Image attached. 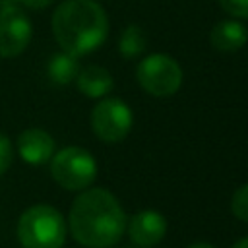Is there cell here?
Returning <instances> with one entry per match:
<instances>
[{
	"mask_svg": "<svg viewBox=\"0 0 248 248\" xmlns=\"http://www.w3.org/2000/svg\"><path fill=\"white\" fill-rule=\"evenodd\" d=\"M126 213L112 192L85 188L72 202L68 229L76 242L87 248H110L126 231Z\"/></svg>",
	"mask_w": 248,
	"mask_h": 248,
	"instance_id": "6da1fadb",
	"label": "cell"
},
{
	"mask_svg": "<svg viewBox=\"0 0 248 248\" xmlns=\"http://www.w3.org/2000/svg\"><path fill=\"white\" fill-rule=\"evenodd\" d=\"M58 46L74 56L97 50L108 35V19L95 0H64L50 19Z\"/></svg>",
	"mask_w": 248,
	"mask_h": 248,
	"instance_id": "7a4b0ae2",
	"label": "cell"
},
{
	"mask_svg": "<svg viewBox=\"0 0 248 248\" xmlns=\"http://www.w3.org/2000/svg\"><path fill=\"white\" fill-rule=\"evenodd\" d=\"M66 234L68 223L64 215L48 203L27 207L16 225V236L23 248H62Z\"/></svg>",
	"mask_w": 248,
	"mask_h": 248,
	"instance_id": "3957f363",
	"label": "cell"
},
{
	"mask_svg": "<svg viewBox=\"0 0 248 248\" xmlns=\"http://www.w3.org/2000/svg\"><path fill=\"white\" fill-rule=\"evenodd\" d=\"M50 163V176L52 180L70 192H81L89 188L97 176V161L95 157L78 145L64 147L54 151Z\"/></svg>",
	"mask_w": 248,
	"mask_h": 248,
	"instance_id": "277c9868",
	"label": "cell"
},
{
	"mask_svg": "<svg viewBox=\"0 0 248 248\" xmlns=\"http://www.w3.org/2000/svg\"><path fill=\"white\" fill-rule=\"evenodd\" d=\"M138 83L153 97H170L182 85V68L172 56L149 54L136 68Z\"/></svg>",
	"mask_w": 248,
	"mask_h": 248,
	"instance_id": "5b68a950",
	"label": "cell"
},
{
	"mask_svg": "<svg viewBox=\"0 0 248 248\" xmlns=\"http://www.w3.org/2000/svg\"><path fill=\"white\" fill-rule=\"evenodd\" d=\"M134 124L130 107L116 97H103L91 110V130L105 143L122 141Z\"/></svg>",
	"mask_w": 248,
	"mask_h": 248,
	"instance_id": "8992f818",
	"label": "cell"
},
{
	"mask_svg": "<svg viewBox=\"0 0 248 248\" xmlns=\"http://www.w3.org/2000/svg\"><path fill=\"white\" fill-rule=\"evenodd\" d=\"M33 23L19 6L0 8V58L19 56L31 43Z\"/></svg>",
	"mask_w": 248,
	"mask_h": 248,
	"instance_id": "52a82bcc",
	"label": "cell"
},
{
	"mask_svg": "<svg viewBox=\"0 0 248 248\" xmlns=\"http://www.w3.org/2000/svg\"><path fill=\"white\" fill-rule=\"evenodd\" d=\"M16 151L27 165L39 167L52 159L56 151L54 138L43 128H25L16 140Z\"/></svg>",
	"mask_w": 248,
	"mask_h": 248,
	"instance_id": "ba28073f",
	"label": "cell"
},
{
	"mask_svg": "<svg viewBox=\"0 0 248 248\" xmlns=\"http://www.w3.org/2000/svg\"><path fill=\"white\" fill-rule=\"evenodd\" d=\"M130 238L138 246H155L157 242L163 240L167 232V219L155 211V209H143L132 215V219L126 223Z\"/></svg>",
	"mask_w": 248,
	"mask_h": 248,
	"instance_id": "9c48e42d",
	"label": "cell"
},
{
	"mask_svg": "<svg viewBox=\"0 0 248 248\" xmlns=\"http://www.w3.org/2000/svg\"><path fill=\"white\" fill-rule=\"evenodd\" d=\"M76 83H78V89L89 99H103L114 87L110 72L107 68L95 66V64L81 68L76 78Z\"/></svg>",
	"mask_w": 248,
	"mask_h": 248,
	"instance_id": "30bf717a",
	"label": "cell"
},
{
	"mask_svg": "<svg viewBox=\"0 0 248 248\" xmlns=\"http://www.w3.org/2000/svg\"><path fill=\"white\" fill-rule=\"evenodd\" d=\"M209 39L217 50L234 52V50L242 48L244 43L248 41V31L240 21L225 19V21H219L217 25H213Z\"/></svg>",
	"mask_w": 248,
	"mask_h": 248,
	"instance_id": "8fae6325",
	"label": "cell"
},
{
	"mask_svg": "<svg viewBox=\"0 0 248 248\" xmlns=\"http://www.w3.org/2000/svg\"><path fill=\"white\" fill-rule=\"evenodd\" d=\"M79 70L81 68H79L78 56H74L66 50H60V52L52 54L46 62V76L56 85H68V83L76 81Z\"/></svg>",
	"mask_w": 248,
	"mask_h": 248,
	"instance_id": "7c38bea8",
	"label": "cell"
},
{
	"mask_svg": "<svg viewBox=\"0 0 248 248\" xmlns=\"http://www.w3.org/2000/svg\"><path fill=\"white\" fill-rule=\"evenodd\" d=\"M145 45H147V37L143 33V29L140 25H128L122 33H120V39H118V52L124 56V58H134L138 54H141L145 50Z\"/></svg>",
	"mask_w": 248,
	"mask_h": 248,
	"instance_id": "4fadbf2b",
	"label": "cell"
},
{
	"mask_svg": "<svg viewBox=\"0 0 248 248\" xmlns=\"http://www.w3.org/2000/svg\"><path fill=\"white\" fill-rule=\"evenodd\" d=\"M231 211L236 219L248 223V184H242L236 188V192L231 198Z\"/></svg>",
	"mask_w": 248,
	"mask_h": 248,
	"instance_id": "5bb4252c",
	"label": "cell"
},
{
	"mask_svg": "<svg viewBox=\"0 0 248 248\" xmlns=\"http://www.w3.org/2000/svg\"><path fill=\"white\" fill-rule=\"evenodd\" d=\"M14 161V145L12 140L4 134H0V176L12 167Z\"/></svg>",
	"mask_w": 248,
	"mask_h": 248,
	"instance_id": "9a60e30c",
	"label": "cell"
},
{
	"mask_svg": "<svg viewBox=\"0 0 248 248\" xmlns=\"http://www.w3.org/2000/svg\"><path fill=\"white\" fill-rule=\"evenodd\" d=\"M219 4L234 17H248V0H219Z\"/></svg>",
	"mask_w": 248,
	"mask_h": 248,
	"instance_id": "2e32d148",
	"label": "cell"
},
{
	"mask_svg": "<svg viewBox=\"0 0 248 248\" xmlns=\"http://www.w3.org/2000/svg\"><path fill=\"white\" fill-rule=\"evenodd\" d=\"M54 2L56 0H19V4L25 6V8H29V10H45L50 4H54Z\"/></svg>",
	"mask_w": 248,
	"mask_h": 248,
	"instance_id": "e0dca14e",
	"label": "cell"
},
{
	"mask_svg": "<svg viewBox=\"0 0 248 248\" xmlns=\"http://www.w3.org/2000/svg\"><path fill=\"white\" fill-rule=\"evenodd\" d=\"M232 248H248V236H242V238H238V240L232 244Z\"/></svg>",
	"mask_w": 248,
	"mask_h": 248,
	"instance_id": "ac0fdd59",
	"label": "cell"
},
{
	"mask_svg": "<svg viewBox=\"0 0 248 248\" xmlns=\"http://www.w3.org/2000/svg\"><path fill=\"white\" fill-rule=\"evenodd\" d=\"M186 248H215V246L209 244V242H194V244H190V246H186Z\"/></svg>",
	"mask_w": 248,
	"mask_h": 248,
	"instance_id": "d6986e66",
	"label": "cell"
},
{
	"mask_svg": "<svg viewBox=\"0 0 248 248\" xmlns=\"http://www.w3.org/2000/svg\"><path fill=\"white\" fill-rule=\"evenodd\" d=\"M138 248H145V246H138Z\"/></svg>",
	"mask_w": 248,
	"mask_h": 248,
	"instance_id": "ffe728a7",
	"label": "cell"
}]
</instances>
